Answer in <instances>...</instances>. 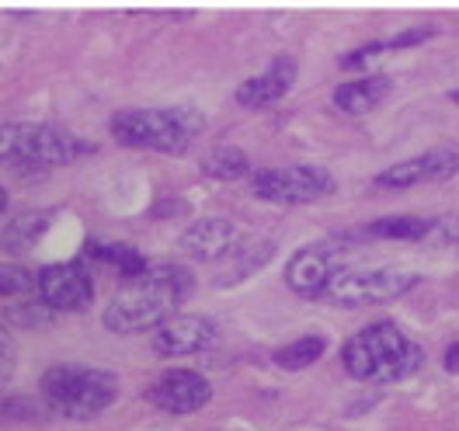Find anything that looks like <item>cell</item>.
Segmentation results:
<instances>
[{"instance_id":"1","label":"cell","mask_w":459,"mask_h":431,"mask_svg":"<svg viewBox=\"0 0 459 431\" xmlns=\"http://www.w3.org/2000/svg\"><path fill=\"white\" fill-rule=\"evenodd\" d=\"M195 279L188 268L174 261H150L140 279H133L108 303L105 310V327L112 334H140V331H157L168 316L178 314V306L192 296Z\"/></svg>"},{"instance_id":"2","label":"cell","mask_w":459,"mask_h":431,"mask_svg":"<svg viewBox=\"0 0 459 431\" xmlns=\"http://www.w3.org/2000/svg\"><path fill=\"white\" fill-rule=\"evenodd\" d=\"M425 351L403 334L397 323L383 320L351 334L342 348V366L362 383H397L421 369Z\"/></svg>"},{"instance_id":"3","label":"cell","mask_w":459,"mask_h":431,"mask_svg":"<svg viewBox=\"0 0 459 431\" xmlns=\"http://www.w3.org/2000/svg\"><path fill=\"white\" fill-rule=\"evenodd\" d=\"M205 118L199 108L174 105V108H122L112 116V136L133 150L153 153H185L202 133Z\"/></svg>"},{"instance_id":"4","label":"cell","mask_w":459,"mask_h":431,"mask_svg":"<svg viewBox=\"0 0 459 431\" xmlns=\"http://www.w3.org/2000/svg\"><path fill=\"white\" fill-rule=\"evenodd\" d=\"M42 397L46 407L63 418H94L108 410L118 397V375L94 366H53L42 373Z\"/></svg>"},{"instance_id":"5","label":"cell","mask_w":459,"mask_h":431,"mask_svg":"<svg viewBox=\"0 0 459 431\" xmlns=\"http://www.w3.org/2000/svg\"><path fill=\"white\" fill-rule=\"evenodd\" d=\"M94 146L81 136L42 125V122H0V160L7 164H31V168H63Z\"/></svg>"},{"instance_id":"6","label":"cell","mask_w":459,"mask_h":431,"mask_svg":"<svg viewBox=\"0 0 459 431\" xmlns=\"http://www.w3.org/2000/svg\"><path fill=\"white\" fill-rule=\"evenodd\" d=\"M418 286V275L407 268H342L320 299L338 306H376L390 303Z\"/></svg>"},{"instance_id":"7","label":"cell","mask_w":459,"mask_h":431,"mask_svg":"<svg viewBox=\"0 0 459 431\" xmlns=\"http://www.w3.org/2000/svg\"><path fill=\"white\" fill-rule=\"evenodd\" d=\"M251 188L261 202L275 205H310L327 199L334 192V177L314 164H292V168H268L251 177Z\"/></svg>"},{"instance_id":"8","label":"cell","mask_w":459,"mask_h":431,"mask_svg":"<svg viewBox=\"0 0 459 431\" xmlns=\"http://www.w3.org/2000/svg\"><path fill=\"white\" fill-rule=\"evenodd\" d=\"M35 292L39 299L53 310V314H74V310H87L94 299V282L84 272V264L74 261H59L49 264L35 275Z\"/></svg>"},{"instance_id":"9","label":"cell","mask_w":459,"mask_h":431,"mask_svg":"<svg viewBox=\"0 0 459 431\" xmlns=\"http://www.w3.org/2000/svg\"><path fill=\"white\" fill-rule=\"evenodd\" d=\"M146 401L164 414H195L212 401V386L195 369H168L146 386Z\"/></svg>"},{"instance_id":"10","label":"cell","mask_w":459,"mask_h":431,"mask_svg":"<svg viewBox=\"0 0 459 431\" xmlns=\"http://www.w3.org/2000/svg\"><path fill=\"white\" fill-rule=\"evenodd\" d=\"M348 251L342 244H307L286 261V286L299 296H324L331 279L342 272L338 254Z\"/></svg>"},{"instance_id":"11","label":"cell","mask_w":459,"mask_h":431,"mask_svg":"<svg viewBox=\"0 0 459 431\" xmlns=\"http://www.w3.org/2000/svg\"><path fill=\"white\" fill-rule=\"evenodd\" d=\"M459 171V153L442 146V150H425L418 157H407L401 164H390L386 171L376 174L379 188H414L429 181H449Z\"/></svg>"},{"instance_id":"12","label":"cell","mask_w":459,"mask_h":431,"mask_svg":"<svg viewBox=\"0 0 459 431\" xmlns=\"http://www.w3.org/2000/svg\"><path fill=\"white\" fill-rule=\"evenodd\" d=\"M240 244H244L240 227L223 216H202L178 237V247L195 261H227Z\"/></svg>"},{"instance_id":"13","label":"cell","mask_w":459,"mask_h":431,"mask_svg":"<svg viewBox=\"0 0 459 431\" xmlns=\"http://www.w3.org/2000/svg\"><path fill=\"white\" fill-rule=\"evenodd\" d=\"M220 338V327L212 316L202 314H174L153 331L157 355H195Z\"/></svg>"},{"instance_id":"14","label":"cell","mask_w":459,"mask_h":431,"mask_svg":"<svg viewBox=\"0 0 459 431\" xmlns=\"http://www.w3.org/2000/svg\"><path fill=\"white\" fill-rule=\"evenodd\" d=\"M292 81H296V59L275 56L268 63L264 73H258V77H251V81H244V84L237 87L233 98L244 108H268V105H275V101L286 98Z\"/></svg>"},{"instance_id":"15","label":"cell","mask_w":459,"mask_h":431,"mask_svg":"<svg viewBox=\"0 0 459 431\" xmlns=\"http://www.w3.org/2000/svg\"><path fill=\"white\" fill-rule=\"evenodd\" d=\"M394 91V81L373 73V77H359V81H344L334 87V108H342L344 116H369L379 108V101Z\"/></svg>"},{"instance_id":"16","label":"cell","mask_w":459,"mask_h":431,"mask_svg":"<svg viewBox=\"0 0 459 431\" xmlns=\"http://www.w3.org/2000/svg\"><path fill=\"white\" fill-rule=\"evenodd\" d=\"M84 254L91 261H98V264L115 268L126 282L140 279V275L146 272V264H150V261H146L133 244H126V240H87Z\"/></svg>"},{"instance_id":"17","label":"cell","mask_w":459,"mask_h":431,"mask_svg":"<svg viewBox=\"0 0 459 431\" xmlns=\"http://www.w3.org/2000/svg\"><path fill=\"white\" fill-rule=\"evenodd\" d=\"M53 227V212L49 209H29L22 216H14L4 230H0V247L4 251H31Z\"/></svg>"},{"instance_id":"18","label":"cell","mask_w":459,"mask_h":431,"mask_svg":"<svg viewBox=\"0 0 459 431\" xmlns=\"http://www.w3.org/2000/svg\"><path fill=\"white\" fill-rule=\"evenodd\" d=\"M431 227L435 220L431 216H386V220H373L362 237H383V240H421L429 244Z\"/></svg>"},{"instance_id":"19","label":"cell","mask_w":459,"mask_h":431,"mask_svg":"<svg viewBox=\"0 0 459 431\" xmlns=\"http://www.w3.org/2000/svg\"><path fill=\"white\" fill-rule=\"evenodd\" d=\"M202 174L212 177V181H240L251 174V157L237 146H212L205 157H202Z\"/></svg>"},{"instance_id":"20","label":"cell","mask_w":459,"mask_h":431,"mask_svg":"<svg viewBox=\"0 0 459 431\" xmlns=\"http://www.w3.org/2000/svg\"><path fill=\"white\" fill-rule=\"evenodd\" d=\"M272 258V240H258V244H240L233 254H230V268L223 279H216V282H223V286H230V282H240L244 275H251V272H258L264 261Z\"/></svg>"},{"instance_id":"21","label":"cell","mask_w":459,"mask_h":431,"mask_svg":"<svg viewBox=\"0 0 459 431\" xmlns=\"http://www.w3.org/2000/svg\"><path fill=\"white\" fill-rule=\"evenodd\" d=\"M324 351H327V341L320 338V334H307V338H299V341H292V345L279 348L275 351V366H282V369H307V366H314L316 358H324Z\"/></svg>"},{"instance_id":"22","label":"cell","mask_w":459,"mask_h":431,"mask_svg":"<svg viewBox=\"0 0 459 431\" xmlns=\"http://www.w3.org/2000/svg\"><path fill=\"white\" fill-rule=\"evenodd\" d=\"M4 320L14 323V327H22V331H42V327H49L56 320V314L39 296H25L22 303H11L4 310Z\"/></svg>"},{"instance_id":"23","label":"cell","mask_w":459,"mask_h":431,"mask_svg":"<svg viewBox=\"0 0 459 431\" xmlns=\"http://www.w3.org/2000/svg\"><path fill=\"white\" fill-rule=\"evenodd\" d=\"M42 414H49V407L39 403L35 397L0 393V425H25V421H39Z\"/></svg>"},{"instance_id":"24","label":"cell","mask_w":459,"mask_h":431,"mask_svg":"<svg viewBox=\"0 0 459 431\" xmlns=\"http://www.w3.org/2000/svg\"><path fill=\"white\" fill-rule=\"evenodd\" d=\"M35 292V275H31L25 264H11V261H4L0 264V296H7V299H25Z\"/></svg>"},{"instance_id":"25","label":"cell","mask_w":459,"mask_h":431,"mask_svg":"<svg viewBox=\"0 0 459 431\" xmlns=\"http://www.w3.org/2000/svg\"><path fill=\"white\" fill-rule=\"evenodd\" d=\"M11 375H14V341H11V334L0 327V386H7Z\"/></svg>"},{"instance_id":"26","label":"cell","mask_w":459,"mask_h":431,"mask_svg":"<svg viewBox=\"0 0 459 431\" xmlns=\"http://www.w3.org/2000/svg\"><path fill=\"white\" fill-rule=\"evenodd\" d=\"M431 35H435L431 29H411V31L394 35V39H383V46H386V49H403V46H418V42H425V39H431Z\"/></svg>"},{"instance_id":"27","label":"cell","mask_w":459,"mask_h":431,"mask_svg":"<svg viewBox=\"0 0 459 431\" xmlns=\"http://www.w3.org/2000/svg\"><path fill=\"white\" fill-rule=\"evenodd\" d=\"M379 53H386V46H383V42H369V46L351 49L348 56H342V66H362V63H369V59L379 56Z\"/></svg>"},{"instance_id":"28","label":"cell","mask_w":459,"mask_h":431,"mask_svg":"<svg viewBox=\"0 0 459 431\" xmlns=\"http://www.w3.org/2000/svg\"><path fill=\"white\" fill-rule=\"evenodd\" d=\"M442 366H446L449 373H459V341H453V345L446 348V358H442Z\"/></svg>"},{"instance_id":"29","label":"cell","mask_w":459,"mask_h":431,"mask_svg":"<svg viewBox=\"0 0 459 431\" xmlns=\"http://www.w3.org/2000/svg\"><path fill=\"white\" fill-rule=\"evenodd\" d=\"M4 209H7V192L0 188V212H4Z\"/></svg>"},{"instance_id":"30","label":"cell","mask_w":459,"mask_h":431,"mask_svg":"<svg viewBox=\"0 0 459 431\" xmlns=\"http://www.w3.org/2000/svg\"><path fill=\"white\" fill-rule=\"evenodd\" d=\"M453 101H456V105H459V91H453Z\"/></svg>"}]
</instances>
